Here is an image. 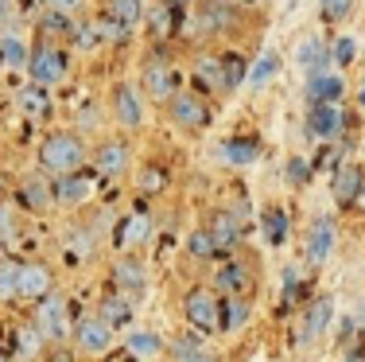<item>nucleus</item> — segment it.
I'll list each match as a JSON object with an SVG mask.
<instances>
[{
  "mask_svg": "<svg viewBox=\"0 0 365 362\" xmlns=\"http://www.w3.org/2000/svg\"><path fill=\"white\" fill-rule=\"evenodd\" d=\"M280 71H284V55H280V51H260V55L253 59V66H249V86H253V90H264V86L272 82Z\"/></svg>",
  "mask_w": 365,
  "mask_h": 362,
  "instance_id": "34",
  "label": "nucleus"
},
{
  "mask_svg": "<svg viewBox=\"0 0 365 362\" xmlns=\"http://www.w3.org/2000/svg\"><path fill=\"white\" fill-rule=\"evenodd\" d=\"M179 312H182V323H187L190 331L206 335V339L222 335V296L210 284H190V288L182 292Z\"/></svg>",
  "mask_w": 365,
  "mask_h": 362,
  "instance_id": "7",
  "label": "nucleus"
},
{
  "mask_svg": "<svg viewBox=\"0 0 365 362\" xmlns=\"http://www.w3.org/2000/svg\"><path fill=\"white\" fill-rule=\"evenodd\" d=\"M28 79L47 86V90H58V86L71 82L74 74V51L66 47V43H55V39H39L31 36L28 43Z\"/></svg>",
  "mask_w": 365,
  "mask_h": 362,
  "instance_id": "3",
  "label": "nucleus"
},
{
  "mask_svg": "<svg viewBox=\"0 0 365 362\" xmlns=\"http://www.w3.org/2000/svg\"><path fill=\"white\" fill-rule=\"evenodd\" d=\"M260 230H264L268 249H280L284 241H288V211H284L280 203H268L264 211H260Z\"/></svg>",
  "mask_w": 365,
  "mask_h": 362,
  "instance_id": "33",
  "label": "nucleus"
},
{
  "mask_svg": "<svg viewBox=\"0 0 365 362\" xmlns=\"http://www.w3.org/2000/svg\"><path fill=\"white\" fill-rule=\"evenodd\" d=\"M98 316L106 320L113 331H120V327H133V316H136V304L125 296V292L109 288L106 296L98 300Z\"/></svg>",
  "mask_w": 365,
  "mask_h": 362,
  "instance_id": "28",
  "label": "nucleus"
},
{
  "mask_svg": "<svg viewBox=\"0 0 365 362\" xmlns=\"http://www.w3.org/2000/svg\"><path fill=\"white\" fill-rule=\"evenodd\" d=\"M179 86H182V79L175 71V47L148 43V51L140 55V71H136V90L144 94V101L152 109H163Z\"/></svg>",
  "mask_w": 365,
  "mask_h": 362,
  "instance_id": "2",
  "label": "nucleus"
},
{
  "mask_svg": "<svg viewBox=\"0 0 365 362\" xmlns=\"http://www.w3.org/2000/svg\"><path fill=\"white\" fill-rule=\"evenodd\" d=\"M31 323L39 327V335L47 343H71V327H74L71 300L63 292H47L36 304V312H31Z\"/></svg>",
  "mask_w": 365,
  "mask_h": 362,
  "instance_id": "11",
  "label": "nucleus"
},
{
  "mask_svg": "<svg viewBox=\"0 0 365 362\" xmlns=\"http://www.w3.org/2000/svg\"><path fill=\"white\" fill-rule=\"evenodd\" d=\"M0 66H16V71L28 66V43L16 31H0Z\"/></svg>",
  "mask_w": 365,
  "mask_h": 362,
  "instance_id": "40",
  "label": "nucleus"
},
{
  "mask_svg": "<svg viewBox=\"0 0 365 362\" xmlns=\"http://www.w3.org/2000/svg\"><path fill=\"white\" fill-rule=\"evenodd\" d=\"M253 320V300L249 296H222V335H237Z\"/></svg>",
  "mask_w": 365,
  "mask_h": 362,
  "instance_id": "32",
  "label": "nucleus"
},
{
  "mask_svg": "<svg viewBox=\"0 0 365 362\" xmlns=\"http://www.w3.org/2000/svg\"><path fill=\"white\" fill-rule=\"evenodd\" d=\"M334 323V296L330 292H319L315 300H307V308H303V347H315L319 339L327 335V327Z\"/></svg>",
  "mask_w": 365,
  "mask_h": 362,
  "instance_id": "21",
  "label": "nucleus"
},
{
  "mask_svg": "<svg viewBox=\"0 0 365 362\" xmlns=\"http://www.w3.org/2000/svg\"><path fill=\"white\" fill-rule=\"evenodd\" d=\"M346 106V101H342ZM342 106H307V114H303V133H307V141H319V144H330L342 136Z\"/></svg>",
  "mask_w": 365,
  "mask_h": 362,
  "instance_id": "19",
  "label": "nucleus"
},
{
  "mask_svg": "<svg viewBox=\"0 0 365 362\" xmlns=\"http://www.w3.org/2000/svg\"><path fill=\"white\" fill-rule=\"evenodd\" d=\"M311 176H315V168H311L307 156H288L284 160V183L288 187H307Z\"/></svg>",
  "mask_w": 365,
  "mask_h": 362,
  "instance_id": "43",
  "label": "nucleus"
},
{
  "mask_svg": "<svg viewBox=\"0 0 365 362\" xmlns=\"http://www.w3.org/2000/svg\"><path fill=\"white\" fill-rule=\"evenodd\" d=\"M346 362H365V355H358L354 347H346Z\"/></svg>",
  "mask_w": 365,
  "mask_h": 362,
  "instance_id": "52",
  "label": "nucleus"
},
{
  "mask_svg": "<svg viewBox=\"0 0 365 362\" xmlns=\"http://www.w3.org/2000/svg\"><path fill=\"white\" fill-rule=\"evenodd\" d=\"M24 362H39V358H24Z\"/></svg>",
  "mask_w": 365,
  "mask_h": 362,
  "instance_id": "54",
  "label": "nucleus"
},
{
  "mask_svg": "<svg viewBox=\"0 0 365 362\" xmlns=\"http://www.w3.org/2000/svg\"><path fill=\"white\" fill-rule=\"evenodd\" d=\"M16 347H20V355H24V358H39V355H43V347H47V339L39 335V327H36V323H24L20 331H16Z\"/></svg>",
  "mask_w": 365,
  "mask_h": 362,
  "instance_id": "44",
  "label": "nucleus"
},
{
  "mask_svg": "<svg viewBox=\"0 0 365 362\" xmlns=\"http://www.w3.org/2000/svg\"><path fill=\"white\" fill-rule=\"evenodd\" d=\"M16 203L28 214H51L55 211V195H51V176L43 179V171L36 176H20L16 179Z\"/></svg>",
  "mask_w": 365,
  "mask_h": 362,
  "instance_id": "20",
  "label": "nucleus"
},
{
  "mask_svg": "<svg viewBox=\"0 0 365 362\" xmlns=\"http://www.w3.org/2000/svg\"><path fill=\"white\" fill-rule=\"evenodd\" d=\"M163 355H168L171 362H214L210 358V343H206V335H198V331H179L175 339L163 347Z\"/></svg>",
  "mask_w": 365,
  "mask_h": 362,
  "instance_id": "25",
  "label": "nucleus"
},
{
  "mask_svg": "<svg viewBox=\"0 0 365 362\" xmlns=\"http://www.w3.org/2000/svg\"><path fill=\"white\" fill-rule=\"evenodd\" d=\"M334 246H338L334 218H330V214H319L307 226V238H303V265H307V269H323L330 261V253H334Z\"/></svg>",
  "mask_w": 365,
  "mask_h": 362,
  "instance_id": "16",
  "label": "nucleus"
},
{
  "mask_svg": "<svg viewBox=\"0 0 365 362\" xmlns=\"http://www.w3.org/2000/svg\"><path fill=\"white\" fill-rule=\"evenodd\" d=\"M93 24H98V36H101V43H106V47H125V43L133 39V28L109 20L106 12H93Z\"/></svg>",
  "mask_w": 365,
  "mask_h": 362,
  "instance_id": "41",
  "label": "nucleus"
},
{
  "mask_svg": "<svg viewBox=\"0 0 365 362\" xmlns=\"http://www.w3.org/2000/svg\"><path fill=\"white\" fill-rule=\"evenodd\" d=\"M90 4H93V0H39V8H47V12H58V16H71V20H82V16H90Z\"/></svg>",
  "mask_w": 365,
  "mask_h": 362,
  "instance_id": "45",
  "label": "nucleus"
},
{
  "mask_svg": "<svg viewBox=\"0 0 365 362\" xmlns=\"http://www.w3.org/2000/svg\"><path fill=\"white\" fill-rule=\"evenodd\" d=\"M206 234L214 238V249H218V257H230V253H241V246H245V218H241L233 206H210L202 218Z\"/></svg>",
  "mask_w": 365,
  "mask_h": 362,
  "instance_id": "12",
  "label": "nucleus"
},
{
  "mask_svg": "<svg viewBox=\"0 0 365 362\" xmlns=\"http://www.w3.org/2000/svg\"><path fill=\"white\" fill-rule=\"evenodd\" d=\"M8 12H12V0H0V24H4Z\"/></svg>",
  "mask_w": 365,
  "mask_h": 362,
  "instance_id": "53",
  "label": "nucleus"
},
{
  "mask_svg": "<svg viewBox=\"0 0 365 362\" xmlns=\"http://www.w3.org/2000/svg\"><path fill=\"white\" fill-rule=\"evenodd\" d=\"M90 168L101 179H120L136 168V144L125 133H101L90 144Z\"/></svg>",
  "mask_w": 365,
  "mask_h": 362,
  "instance_id": "6",
  "label": "nucleus"
},
{
  "mask_svg": "<svg viewBox=\"0 0 365 362\" xmlns=\"http://www.w3.org/2000/svg\"><path fill=\"white\" fill-rule=\"evenodd\" d=\"M74 24H78V20H71V16H58V12H47V8H39V16H36V31H31V36H39V39H55V43H66V47H71Z\"/></svg>",
  "mask_w": 365,
  "mask_h": 362,
  "instance_id": "30",
  "label": "nucleus"
},
{
  "mask_svg": "<svg viewBox=\"0 0 365 362\" xmlns=\"http://www.w3.org/2000/svg\"><path fill=\"white\" fill-rule=\"evenodd\" d=\"M16 273H20V261H12V257H0V304L16 300Z\"/></svg>",
  "mask_w": 365,
  "mask_h": 362,
  "instance_id": "46",
  "label": "nucleus"
},
{
  "mask_svg": "<svg viewBox=\"0 0 365 362\" xmlns=\"http://www.w3.org/2000/svg\"><path fill=\"white\" fill-rule=\"evenodd\" d=\"M117 343V331L101 320L98 312H82L74 316V327H71V347L78 358H106Z\"/></svg>",
  "mask_w": 365,
  "mask_h": 362,
  "instance_id": "9",
  "label": "nucleus"
},
{
  "mask_svg": "<svg viewBox=\"0 0 365 362\" xmlns=\"http://www.w3.org/2000/svg\"><path fill=\"white\" fill-rule=\"evenodd\" d=\"M218 156L230 168H253L260 160V141L257 136H225V141H218Z\"/></svg>",
  "mask_w": 365,
  "mask_h": 362,
  "instance_id": "27",
  "label": "nucleus"
},
{
  "mask_svg": "<svg viewBox=\"0 0 365 362\" xmlns=\"http://www.w3.org/2000/svg\"><path fill=\"white\" fill-rule=\"evenodd\" d=\"M354 106H358V109H365V82L358 86V94H354Z\"/></svg>",
  "mask_w": 365,
  "mask_h": 362,
  "instance_id": "51",
  "label": "nucleus"
},
{
  "mask_svg": "<svg viewBox=\"0 0 365 362\" xmlns=\"http://www.w3.org/2000/svg\"><path fill=\"white\" fill-rule=\"evenodd\" d=\"M214 114H218V106H214L210 98H202L198 90H190V86H179L175 94L168 98V106L160 109V117L168 121L171 129H179V133H206V129L214 125Z\"/></svg>",
  "mask_w": 365,
  "mask_h": 362,
  "instance_id": "4",
  "label": "nucleus"
},
{
  "mask_svg": "<svg viewBox=\"0 0 365 362\" xmlns=\"http://www.w3.org/2000/svg\"><path fill=\"white\" fill-rule=\"evenodd\" d=\"M144 8H148V0H98V12H106L109 20L125 24L133 31L144 24Z\"/></svg>",
  "mask_w": 365,
  "mask_h": 362,
  "instance_id": "31",
  "label": "nucleus"
},
{
  "mask_svg": "<svg viewBox=\"0 0 365 362\" xmlns=\"http://www.w3.org/2000/svg\"><path fill=\"white\" fill-rule=\"evenodd\" d=\"M354 320H358V327H361V335H365V300L358 304V312H354Z\"/></svg>",
  "mask_w": 365,
  "mask_h": 362,
  "instance_id": "50",
  "label": "nucleus"
},
{
  "mask_svg": "<svg viewBox=\"0 0 365 362\" xmlns=\"http://www.w3.org/2000/svg\"><path fill=\"white\" fill-rule=\"evenodd\" d=\"M55 269L43 257H28V261H20V273H16V300L39 304L47 292H55Z\"/></svg>",
  "mask_w": 365,
  "mask_h": 362,
  "instance_id": "15",
  "label": "nucleus"
},
{
  "mask_svg": "<svg viewBox=\"0 0 365 362\" xmlns=\"http://www.w3.org/2000/svg\"><path fill=\"white\" fill-rule=\"evenodd\" d=\"M350 98V82H346L342 71H327L315 74V79H303V106H342Z\"/></svg>",
  "mask_w": 365,
  "mask_h": 362,
  "instance_id": "18",
  "label": "nucleus"
},
{
  "mask_svg": "<svg viewBox=\"0 0 365 362\" xmlns=\"http://www.w3.org/2000/svg\"><path fill=\"white\" fill-rule=\"evenodd\" d=\"M12 234H16V211H12V203L0 199V241H8Z\"/></svg>",
  "mask_w": 365,
  "mask_h": 362,
  "instance_id": "48",
  "label": "nucleus"
},
{
  "mask_svg": "<svg viewBox=\"0 0 365 362\" xmlns=\"http://www.w3.org/2000/svg\"><path fill=\"white\" fill-rule=\"evenodd\" d=\"M16 109H20L28 121H51L55 117V94H51L47 86L28 79L20 90H16Z\"/></svg>",
  "mask_w": 365,
  "mask_h": 362,
  "instance_id": "22",
  "label": "nucleus"
},
{
  "mask_svg": "<svg viewBox=\"0 0 365 362\" xmlns=\"http://www.w3.org/2000/svg\"><path fill=\"white\" fill-rule=\"evenodd\" d=\"M218 59H222V71H225V82H230V90L237 94L241 86L249 82V66H253V55H249L245 47H237V43H230V47H218Z\"/></svg>",
  "mask_w": 365,
  "mask_h": 362,
  "instance_id": "29",
  "label": "nucleus"
},
{
  "mask_svg": "<svg viewBox=\"0 0 365 362\" xmlns=\"http://www.w3.org/2000/svg\"><path fill=\"white\" fill-rule=\"evenodd\" d=\"M113 288L125 292L133 304H140L148 296V281H152V273H148V261L144 253H136V249H125V253H117V261H113Z\"/></svg>",
  "mask_w": 365,
  "mask_h": 362,
  "instance_id": "13",
  "label": "nucleus"
},
{
  "mask_svg": "<svg viewBox=\"0 0 365 362\" xmlns=\"http://www.w3.org/2000/svg\"><path fill=\"white\" fill-rule=\"evenodd\" d=\"M106 47L98 36V24H93V16H82V20L74 24V36H71V51L74 55H90V51Z\"/></svg>",
  "mask_w": 365,
  "mask_h": 362,
  "instance_id": "38",
  "label": "nucleus"
},
{
  "mask_svg": "<svg viewBox=\"0 0 365 362\" xmlns=\"http://www.w3.org/2000/svg\"><path fill=\"white\" fill-rule=\"evenodd\" d=\"M182 253H187L190 261H198V265H206V261H214V257H218V249H214V238L206 234L202 222H198V226L187 234V241H182Z\"/></svg>",
  "mask_w": 365,
  "mask_h": 362,
  "instance_id": "37",
  "label": "nucleus"
},
{
  "mask_svg": "<svg viewBox=\"0 0 365 362\" xmlns=\"http://www.w3.org/2000/svg\"><path fill=\"white\" fill-rule=\"evenodd\" d=\"M354 12H358V0H319V20H323L327 28H342V24H350Z\"/></svg>",
  "mask_w": 365,
  "mask_h": 362,
  "instance_id": "39",
  "label": "nucleus"
},
{
  "mask_svg": "<svg viewBox=\"0 0 365 362\" xmlns=\"http://www.w3.org/2000/svg\"><path fill=\"white\" fill-rule=\"evenodd\" d=\"M330 63H338V71L358 63V39L354 36H330Z\"/></svg>",
  "mask_w": 365,
  "mask_h": 362,
  "instance_id": "42",
  "label": "nucleus"
},
{
  "mask_svg": "<svg viewBox=\"0 0 365 362\" xmlns=\"http://www.w3.org/2000/svg\"><path fill=\"white\" fill-rule=\"evenodd\" d=\"M106 109H109V121L117 125V133H125V136H140L144 133L148 101H144V94L136 90V82L113 79L109 90H106Z\"/></svg>",
  "mask_w": 365,
  "mask_h": 362,
  "instance_id": "5",
  "label": "nucleus"
},
{
  "mask_svg": "<svg viewBox=\"0 0 365 362\" xmlns=\"http://www.w3.org/2000/svg\"><path fill=\"white\" fill-rule=\"evenodd\" d=\"M98 171L93 168H82V171H71V176H55L51 179V195H55V206L58 211H78L98 195Z\"/></svg>",
  "mask_w": 365,
  "mask_h": 362,
  "instance_id": "14",
  "label": "nucleus"
},
{
  "mask_svg": "<svg viewBox=\"0 0 365 362\" xmlns=\"http://www.w3.org/2000/svg\"><path fill=\"white\" fill-rule=\"evenodd\" d=\"M163 347H168V343H163L155 331H133V335L125 339V351H128L133 358H140V362L160 358V355H163Z\"/></svg>",
  "mask_w": 365,
  "mask_h": 362,
  "instance_id": "36",
  "label": "nucleus"
},
{
  "mask_svg": "<svg viewBox=\"0 0 365 362\" xmlns=\"http://www.w3.org/2000/svg\"><path fill=\"white\" fill-rule=\"evenodd\" d=\"M106 222H109V214H101L98 222H74L71 230H66V257H71V261H86V257L93 253V249H98V241H101V234H106Z\"/></svg>",
  "mask_w": 365,
  "mask_h": 362,
  "instance_id": "23",
  "label": "nucleus"
},
{
  "mask_svg": "<svg viewBox=\"0 0 365 362\" xmlns=\"http://www.w3.org/2000/svg\"><path fill=\"white\" fill-rule=\"evenodd\" d=\"M190 90H198L202 98H210L214 106H225L233 98L230 82H225L218 47H195L190 51Z\"/></svg>",
  "mask_w": 365,
  "mask_h": 362,
  "instance_id": "8",
  "label": "nucleus"
},
{
  "mask_svg": "<svg viewBox=\"0 0 365 362\" xmlns=\"http://www.w3.org/2000/svg\"><path fill=\"white\" fill-rule=\"evenodd\" d=\"M133 183H136V191L148 199V195H160L163 187L171 183V176H168V168H163L160 160H148V164H140V168H136Z\"/></svg>",
  "mask_w": 365,
  "mask_h": 362,
  "instance_id": "35",
  "label": "nucleus"
},
{
  "mask_svg": "<svg viewBox=\"0 0 365 362\" xmlns=\"http://www.w3.org/2000/svg\"><path fill=\"white\" fill-rule=\"evenodd\" d=\"M36 164L43 176H71V171L90 168V141L71 125H55L39 136L36 144Z\"/></svg>",
  "mask_w": 365,
  "mask_h": 362,
  "instance_id": "1",
  "label": "nucleus"
},
{
  "mask_svg": "<svg viewBox=\"0 0 365 362\" xmlns=\"http://www.w3.org/2000/svg\"><path fill=\"white\" fill-rule=\"evenodd\" d=\"M152 4H163V8H171V12H190L195 0H152Z\"/></svg>",
  "mask_w": 365,
  "mask_h": 362,
  "instance_id": "49",
  "label": "nucleus"
},
{
  "mask_svg": "<svg viewBox=\"0 0 365 362\" xmlns=\"http://www.w3.org/2000/svg\"><path fill=\"white\" fill-rule=\"evenodd\" d=\"M295 63H299L303 79H315V74H327L330 66V39L327 36H307L299 39V47H295Z\"/></svg>",
  "mask_w": 365,
  "mask_h": 362,
  "instance_id": "24",
  "label": "nucleus"
},
{
  "mask_svg": "<svg viewBox=\"0 0 365 362\" xmlns=\"http://www.w3.org/2000/svg\"><path fill=\"white\" fill-rule=\"evenodd\" d=\"M365 195V164L361 160H342L330 171V199L338 206H354Z\"/></svg>",
  "mask_w": 365,
  "mask_h": 362,
  "instance_id": "17",
  "label": "nucleus"
},
{
  "mask_svg": "<svg viewBox=\"0 0 365 362\" xmlns=\"http://www.w3.org/2000/svg\"><path fill=\"white\" fill-rule=\"evenodd\" d=\"M225 4L245 12L249 20H264V12H268V0H225Z\"/></svg>",
  "mask_w": 365,
  "mask_h": 362,
  "instance_id": "47",
  "label": "nucleus"
},
{
  "mask_svg": "<svg viewBox=\"0 0 365 362\" xmlns=\"http://www.w3.org/2000/svg\"><path fill=\"white\" fill-rule=\"evenodd\" d=\"M113 125L109 121V109H106V98H86V101H78V109H74V117H71V129H78L82 136H93L98 141L101 136V129Z\"/></svg>",
  "mask_w": 365,
  "mask_h": 362,
  "instance_id": "26",
  "label": "nucleus"
},
{
  "mask_svg": "<svg viewBox=\"0 0 365 362\" xmlns=\"http://www.w3.org/2000/svg\"><path fill=\"white\" fill-rule=\"evenodd\" d=\"M257 261L253 257H245V253H230L225 261L214 269V284L210 288L218 292V296H249L253 300V292H257Z\"/></svg>",
  "mask_w": 365,
  "mask_h": 362,
  "instance_id": "10",
  "label": "nucleus"
}]
</instances>
